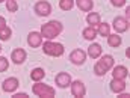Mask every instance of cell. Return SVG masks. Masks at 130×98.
Segmentation results:
<instances>
[{"instance_id":"1","label":"cell","mask_w":130,"mask_h":98,"mask_svg":"<svg viewBox=\"0 0 130 98\" xmlns=\"http://www.w3.org/2000/svg\"><path fill=\"white\" fill-rule=\"evenodd\" d=\"M64 30V26H62V23L61 21H56V20H52V21H48V23H45V24H42L41 26V35H42V38H45V39H53V38H56L58 35H61V32Z\"/></svg>"},{"instance_id":"2","label":"cell","mask_w":130,"mask_h":98,"mask_svg":"<svg viewBox=\"0 0 130 98\" xmlns=\"http://www.w3.org/2000/svg\"><path fill=\"white\" fill-rule=\"evenodd\" d=\"M113 65H115V61L110 54H104V56L101 54L94 65V72L98 77H103V75H106V72H109L112 69Z\"/></svg>"},{"instance_id":"3","label":"cell","mask_w":130,"mask_h":98,"mask_svg":"<svg viewBox=\"0 0 130 98\" xmlns=\"http://www.w3.org/2000/svg\"><path fill=\"white\" fill-rule=\"evenodd\" d=\"M42 45V51H44V54H47V56H53V57H59V56H62L65 53V48L64 45L61 44V42H53L52 39H47L44 44H41Z\"/></svg>"},{"instance_id":"4","label":"cell","mask_w":130,"mask_h":98,"mask_svg":"<svg viewBox=\"0 0 130 98\" xmlns=\"http://www.w3.org/2000/svg\"><path fill=\"white\" fill-rule=\"evenodd\" d=\"M32 92L36 97H41V98H53L56 95V91L52 86L44 85L41 82H35V85L32 86Z\"/></svg>"},{"instance_id":"5","label":"cell","mask_w":130,"mask_h":98,"mask_svg":"<svg viewBox=\"0 0 130 98\" xmlns=\"http://www.w3.org/2000/svg\"><path fill=\"white\" fill-rule=\"evenodd\" d=\"M33 11L36 12L38 17H48L52 14V5L47 2V0H39L35 3V8Z\"/></svg>"},{"instance_id":"6","label":"cell","mask_w":130,"mask_h":98,"mask_svg":"<svg viewBox=\"0 0 130 98\" xmlns=\"http://www.w3.org/2000/svg\"><path fill=\"white\" fill-rule=\"evenodd\" d=\"M70 88H71V94H73V97L82 98V97L86 95V86H85V83L80 82V80H74V82L71 80Z\"/></svg>"},{"instance_id":"7","label":"cell","mask_w":130,"mask_h":98,"mask_svg":"<svg viewBox=\"0 0 130 98\" xmlns=\"http://www.w3.org/2000/svg\"><path fill=\"white\" fill-rule=\"evenodd\" d=\"M112 27L115 29V33H124L130 29V21L124 17H115L112 21Z\"/></svg>"},{"instance_id":"8","label":"cell","mask_w":130,"mask_h":98,"mask_svg":"<svg viewBox=\"0 0 130 98\" xmlns=\"http://www.w3.org/2000/svg\"><path fill=\"white\" fill-rule=\"evenodd\" d=\"M86 57H88V54L82 48H76V50H73L70 53V62L73 65H83L85 61H86Z\"/></svg>"},{"instance_id":"9","label":"cell","mask_w":130,"mask_h":98,"mask_svg":"<svg viewBox=\"0 0 130 98\" xmlns=\"http://www.w3.org/2000/svg\"><path fill=\"white\" fill-rule=\"evenodd\" d=\"M18 86H20V82H18L17 77H8V79L3 80V83H2V89H3V92H8V94L15 92V91L18 89Z\"/></svg>"},{"instance_id":"10","label":"cell","mask_w":130,"mask_h":98,"mask_svg":"<svg viewBox=\"0 0 130 98\" xmlns=\"http://www.w3.org/2000/svg\"><path fill=\"white\" fill-rule=\"evenodd\" d=\"M26 57H27V53H26V50H23L21 47L12 50V53H11V61H12L15 65L24 64V62H26Z\"/></svg>"},{"instance_id":"11","label":"cell","mask_w":130,"mask_h":98,"mask_svg":"<svg viewBox=\"0 0 130 98\" xmlns=\"http://www.w3.org/2000/svg\"><path fill=\"white\" fill-rule=\"evenodd\" d=\"M55 83H56L58 88L65 89V88H68L70 83H71V75H70L68 72H58L56 77H55Z\"/></svg>"},{"instance_id":"12","label":"cell","mask_w":130,"mask_h":98,"mask_svg":"<svg viewBox=\"0 0 130 98\" xmlns=\"http://www.w3.org/2000/svg\"><path fill=\"white\" fill-rule=\"evenodd\" d=\"M112 77L113 79H120V80H126L129 77V69L124 65H113L112 66Z\"/></svg>"},{"instance_id":"13","label":"cell","mask_w":130,"mask_h":98,"mask_svg":"<svg viewBox=\"0 0 130 98\" xmlns=\"http://www.w3.org/2000/svg\"><path fill=\"white\" fill-rule=\"evenodd\" d=\"M27 44L32 48H38L42 44V35L39 32H30L27 35Z\"/></svg>"},{"instance_id":"14","label":"cell","mask_w":130,"mask_h":98,"mask_svg":"<svg viewBox=\"0 0 130 98\" xmlns=\"http://www.w3.org/2000/svg\"><path fill=\"white\" fill-rule=\"evenodd\" d=\"M110 85V91L113 92V94H121V92H124L126 91V88H127V85H126V80H120V79H112V82L109 83Z\"/></svg>"},{"instance_id":"15","label":"cell","mask_w":130,"mask_h":98,"mask_svg":"<svg viewBox=\"0 0 130 98\" xmlns=\"http://www.w3.org/2000/svg\"><path fill=\"white\" fill-rule=\"evenodd\" d=\"M86 54H88L89 57H92V59H98V57L103 54L101 45H100V44H97V42H92V44L88 47V51H86Z\"/></svg>"},{"instance_id":"16","label":"cell","mask_w":130,"mask_h":98,"mask_svg":"<svg viewBox=\"0 0 130 98\" xmlns=\"http://www.w3.org/2000/svg\"><path fill=\"white\" fill-rule=\"evenodd\" d=\"M74 5L82 11V12H89L94 8V2L92 0H74Z\"/></svg>"},{"instance_id":"17","label":"cell","mask_w":130,"mask_h":98,"mask_svg":"<svg viewBox=\"0 0 130 98\" xmlns=\"http://www.w3.org/2000/svg\"><path fill=\"white\" fill-rule=\"evenodd\" d=\"M106 38H107V44H109V47H112V48L120 47L121 42H123V38L120 36V33H109Z\"/></svg>"},{"instance_id":"18","label":"cell","mask_w":130,"mask_h":98,"mask_svg":"<svg viewBox=\"0 0 130 98\" xmlns=\"http://www.w3.org/2000/svg\"><path fill=\"white\" fill-rule=\"evenodd\" d=\"M86 23L89 24V26H92V27H97L98 24L101 23V17H100V14L98 12H88V15H86Z\"/></svg>"},{"instance_id":"19","label":"cell","mask_w":130,"mask_h":98,"mask_svg":"<svg viewBox=\"0 0 130 98\" xmlns=\"http://www.w3.org/2000/svg\"><path fill=\"white\" fill-rule=\"evenodd\" d=\"M82 35H83V38H85L86 41H94V39L98 36L97 29H95V27H92V26L85 27V29H83V32H82Z\"/></svg>"},{"instance_id":"20","label":"cell","mask_w":130,"mask_h":98,"mask_svg":"<svg viewBox=\"0 0 130 98\" xmlns=\"http://www.w3.org/2000/svg\"><path fill=\"white\" fill-rule=\"evenodd\" d=\"M44 77H45V71L42 68H35L30 72V79H32L33 82H41Z\"/></svg>"},{"instance_id":"21","label":"cell","mask_w":130,"mask_h":98,"mask_svg":"<svg viewBox=\"0 0 130 98\" xmlns=\"http://www.w3.org/2000/svg\"><path fill=\"white\" fill-rule=\"evenodd\" d=\"M95 29H97L98 35L104 38V36H107V35L110 33V24H107V23H100Z\"/></svg>"},{"instance_id":"22","label":"cell","mask_w":130,"mask_h":98,"mask_svg":"<svg viewBox=\"0 0 130 98\" xmlns=\"http://www.w3.org/2000/svg\"><path fill=\"white\" fill-rule=\"evenodd\" d=\"M5 2H6V11L8 12H17L18 11L17 0H5Z\"/></svg>"},{"instance_id":"23","label":"cell","mask_w":130,"mask_h":98,"mask_svg":"<svg viewBox=\"0 0 130 98\" xmlns=\"http://www.w3.org/2000/svg\"><path fill=\"white\" fill-rule=\"evenodd\" d=\"M74 6V0H59V8L62 11H70Z\"/></svg>"},{"instance_id":"24","label":"cell","mask_w":130,"mask_h":98,"mask_svg":"<svg viewBox=\"0 0 130 98\" xmlns=\"http://www.w3.org/2000/svg\"><path fill=\"white\" fill-rule=\"evenodd\" d=\"M11 35H12V30L8 26H5L3 29H0V41H8L11 38Z\"/></svg>"},{"instance_id":"25","label":"cell","mask_w":130,"mask_h":98,"mask_svg":"<svg viewBox=\"0 0 130 98\" xmlns=\"http://www.w3.org/2000/svg\"><path fill=\"white\" fill-rule=\"evenodd\" d=\"M8 68H9V62H8V59L3 57V56H0V72H5Z\"/></svg>"},{"instance_id":"26","label":"cell","mask_w":130,"mask_h":98,"mask_svg":"<svg viewBox=\"0 0 130 98\" xmlns=\"http://www.w3.org/2000/svg\"><path fill=\"white\" fill-rule=\"evenodd\" d=\"M126 2H127V0H110V5L115 6V8H121V6L126 5Z\"/></svg>"},{"instance_id":"27","label":"cell","mask_w":130,"mask_h":98,"mask_svg":"<svg viewBox=\"0 0 130 98\" xmlns=\"http://www.w3.org/2000/svg\"><path fill=\"white\" fill-rule=\"evenodd\" d=\"M29 95L26 94V92H20V94H14L12 95V98H27Z\"/></svg>"},{"instance_id":"28","label":"cell","mask_w":130,"mask_h":98,"mask_svg":"<svg viewBox=\"0 0 130 98\" xmlns=\"http://www.w3.org/2000/svg\"><path fill=\"white\" fill-rule=\"evenodd\" d=\"M124 12H126L124 18H126V20H129V21H130V6H127V8H126V11H124Z\"/></svg>"},{"instance_id":"29","label":"cell","mask_w":130,"mask_h":98,"mask_svg":"<svg viewBox=\"0 0 130 98\" xmlns=\"http://www.w3.org/2000/svg\"><path fill=\"white\" fill-rule=\"evenodd\" d=\"M5 26H8V24H6V20H5L3 17H0V29H3Z\"/></svg>"},{"instance_id":"30","label":"cell","mask_w":130,"mask_h":98,"mask_svg":"<svg viewBox=\"0 0 130 98\" xmlns=\"http://www.w3.org/2000/svg\"><path fill=\"white\" fill-rule=\"evenodd\" d=\"M118 95H120L118 98H129L130 97L129 94H126V92H121V94H118Z\"/></svg>"},{"instance_id":"31","label":"cell","mask_w":130,"mask_h":98,"mask_svg":"<svg viewBox=\"0 0 130 98\" xmlns=\"http://www.w3.org/2000/svg\"><path fill=\"white\" fill-rule=\"evenodd\" d=\"M126 56H127V57H130V48H127V50H126Z\"/></svg>"},{"instance_id":"32","label":"cell","mask_w":130,"mask_h":98,"mask_svg":"<svg viewBox=\"0 0 130 98\" xmlns=\"http://www.w3.org/2000/svg\"><path fill=\"white\" fill-rule=\"evenodd\" d=\"M0 51H2V45H0Z\"/></svg>"},{"instance_id":"33","label":"cell","mask_w":130,"mask_h":98,"mask_svg":"<svg viewBox=\"0 0 130 98\" xmlns=\"http://www.w3.org/2000/svg\"><path fill=\"white\" fill-rule=\"evenodd\" d=\"M2 2H5V0H0V3H2Z\"/></svg>"}]
</instances>
